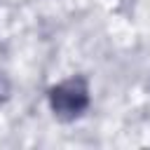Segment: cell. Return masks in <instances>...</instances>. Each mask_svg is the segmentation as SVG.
<instances>
[{"instance_id": "7a4b0ae2", "label": "cell", "mask_w": 150, "mask_h": 150, "mask_svg": "<svg viewBox=\"0 0 150 150\" xmlns=\"http://www.w3.org/2000/svg\"><path fill=\"white\" fill-rule=\"evenodd\" d=\"M7 96H9V80L5 77V73H0V103L7 101Z\"/></svg>"}, {"instance_id": "6da1fadb", "label": "cell", "mask_w": 150, "mask_h": 150, "mask_svg": "<svg viewBox=\"0 0 150 150\" xmlns=\"http://www.w3.org/2000/svg\"><path fill=\"white\" fill-rule=\"evenodd\" d=\"M49 105L56 117L75 120L89 105V87L82 77H70L49 89Z\"/></svg>"}]
</instances>
